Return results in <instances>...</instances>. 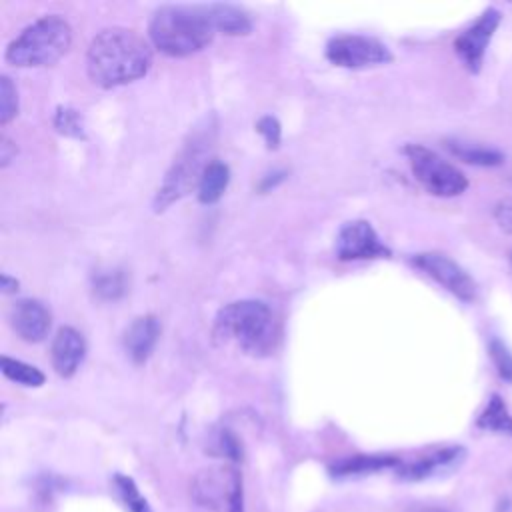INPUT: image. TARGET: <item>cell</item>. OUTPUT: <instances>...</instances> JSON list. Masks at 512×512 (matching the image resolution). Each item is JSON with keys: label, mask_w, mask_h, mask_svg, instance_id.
I'll return each mask as SVG.
<instances>
[{"label": "cell", "mask_w": 512, "mask_h": 512, "mask_svg": "<svg viewBox=\"0 0 512 512\" xmlns=\"http://www.w3.org/2000/svg\"><path fill=\"white\" fill-rule=\"evenodd\" d=\"M152 66L148 42L130 28L114 26L96 34L86 52V72L96 86L114 88L142 78Z\"/></svg>", "instance_id": "6da1fadb"}, {"label": "cell", "mask_w": 512, "mask_h": 512, "mask_svg": "<svg viewBox=\"0 0 512 512\" xmlns=\"http://www.w3.org/2000/svg\"><path fill=\"white\" fill-rule=\"evenodd\" d=\"M152 44L168 56H188L214 38V24L208 6H160L148 26Z\"/></svg>", "instance_id": "7a4b0ae2"}, {"label": "cell", "mask_w": 512, "mask_h": 512, "mask_svg": "<svg viewBox=\"0 0 512 512\" xmlns=\"http://www.w3.org/2000/svg\"><path fill=\"white\" fill-rule=\"evenodd\" d=\"M214 338L248 354L264 356L274 350L278 338L274 314L260 300L230 302L216 314Z\"/></svg>", "instance_id": "3957f363"}, {"label": "cell", "mask_w": 512, "mask_h": 512, "mask_svg": "<svg viewBox=\"0 0 512 512\" xmlns=\"http://www.w3.org/2000/svg\"><path fill=\"white\" fill-rule=\"evenodd\" d=\"M72 44L70 24L58 16H42L26 26L6 48V60L18 68H40L58 62Z\"/></svg>", "instance_id": "277c9868"}, {"label": "cell", "mask_w": 512, "mask_h": 512, "mask_svg": "<svg viewBox=\"0 0 512 512\" xmlns=\"http://www.w3.org/2000/svg\"><path fill=\"white\" fill-rule=\"evenodd\" d=\"M404 154L408 156L414 178L430 194L450 198L462 194L468 188V178L434 150L420 144H408Z\"/></svg>", "instance_id": "5b68a950"}, {"label": "cell", "mask_w": 512, "mask_h": 512, "mask_svg": "<svg viewBox=\"0 0 512 512\" xmlns=\"http://www.w3.org/2000/svg\"><path fill=\"white\" fill-rule=\"evenodd\" d=\"M202 150L200 144L194 140L192 144H186V148L182 150V154L178 156V160H174L172 168L166 172L156 198H154V210L160 212L166 206H170L174 200L182 198L184 194H188L192 190V186L200 182V176L206 168V164H202Z\"/></svg>", "instance_id": "8992f818"}, {"label": "cell", "mask_w": 512, "mask_h": 512, "mask_svg": "<svg viewBox=\"0 0 512 512\" xmlns=\"http://www.w3.org/2000/svg\"><path fill=\"white\" fill-rule=\"evenodd\" d=\"M326 58L340 68H368L390 62L392 54L386 44L376 38L344 34L328 42Z\"/></svg>", "instance_id": "52a82bcc"}, {"label": "cell", "mask_w": 512, "mask_h": 512, "mask_svg": "<svg viewBox=\"0 0 512 512\" xmlns=\"http://www.w3.org/2000/svg\"><path fill=\"white\" fill-rule=\"evenodd\" d=\"M412 264L426 276L436 280L450 294H454L458 300L472 302L476 298V282L450 256L442 252H420L412 258Z\"/></svg>", "instance_id": "ba28073f"}, {"label": "cell", "mask_w": 512, "mask_h": 512, "mask_svg": "<svg viewBox=\"0 0 512 512\" xmlns=\"http://www.w3.org/2000/svg\"><path fill=\"white\" fill-rule=\"evenodd\" d=\"M502 22V12L494 6L486 8L464 32H460L454 40V50L464 62V66L476 74L482 68L486 48Z\"/></svg>", "instance_id": "9c48e42d"}, {"label": "cell", "mask_w": 512, "mask_h": 512, "mask_svg": "<svg viewBox=\"0 0 512 512\" xmlns=\"http://www.w3.org/2000/svg\"><path fill=\"white\" fill-rule=\"evenodd\" d=\"M240 486H242V476L238 470L230 466H216V468L202 470L194 478L192 492L200 506H206L218 512H224L226 508L228 512L230 500Z\"/></svg>", "instance_id": "30bf717a"}, {"label": "cell", "mask_w": 512, "mask_h": 512, "mask_svg": "<svg viewBox=\"0 0 512 512\" xmlns=\"http://www.w3.org/2000/svg\"><path fill=\"white\" fill-rule=\"evenodd\" d=\"M336 254L340 260H366L390 256V250L380 242L370 222L352 220L346 222L338 232Z\"/></svg>", "instance_id": "8fae6325"}, {"label": "cell", "mask_w": 512, "mask_h": 512, "mask_svg": "<svg viewBox=\"0 0 512 512\" xmlns=\"http://www.w3.org/2000/svg\"><path fill=\"white\" fill-rule=\"evenodd\" d=\"M10 326L26 342H42L50 330L52 316L50 310L32 298H24L10 308Z\"/></svg>", "instance_id": "7c38bea8"}, {"label": "cell", "mask_w": 512, "mask_h": 512, "mask_svg": "<svg viewBox=\"0 0 512 512\" xmlns=\"http://www.w3.org/2000/svg\"><path fill=\"white\" fill-rule=\"evenodd\" d=\"M84 354H86V342L78 330L64 326L56 332L52 340L50 356H52V366L60 376L64 378L74 376L84 360Z\"/></svg>", "instance_id": "4fadbf2b"}, {"label": "cell", "mask_w": 512, "mask_h": 512, "mask_svg": "<svg viewBox=\"0 0 512 512\" xmlns=\"http://www.w3.org/2000/svg\"><path fill=\"white\" fill-rule=\"evenodd\" d=\"M158 336H160V322L156 316L146 314V316L134 318L122 338L124 350L130 356V360L134 364H144L150 358L158 342Z\"/></svg>", "instance_id": "5bb4252c"}, {"label": "cell", "mask_w": 512, "mask_h": 512, "mask_svg": "<svg viewBox=\"0 0 512 512\" xmlns=\"http://www.w3.org/2000/svg\"><path fill=\"white\" fill-rule=\"evenodd\" d=\"M462 458H464V448L448 446V448H440L432 454H426V456H422L414 462L400 464L398 474L406 480H422V478H428V476H432L440 470L456 466Z\"/></svg>", "instance_id": "9a60e30c"}, {"label": "cell", "mask_w": 512, "mask_h": 512, "mask_svg": "<svg viewBox=\"0 0 512 512\" xmlns=\"http://www.w3.org/2000/svg\"><path fill=\"white\" fill-rule=\"evenodd\" d=\"M212 24L218 32L228 34V36H244L252 30V20L250 16L232 4H210L208 6Z\"/></svg>", "instance_id": "2e32d148"}, {"label": "cell", "mask_w": 512, "mask_h": 512, "mask_svg": "<svg viewBox=\"0 0 512 512\" xmlns=\"http://www.w3.org/2000/svg\"><path fill=\"white\" fill-rule=\"evenodd\" d=\"M228 182H230V168L220 160H208L198 182V200L202 204H212L220 200Z\"/></svg>", "instance_id": "e0dca14e"}, {"label": "cell", "mask_w": 512, "mask_h": 512, "mask_svg": "<svg viewBox=\"0 0 512 512\" xmlns=\"http://www.w3.org/2000/svg\"><path fill=\"white\" fill-rule=\"evenodd\" d=\"M446 148L460 160L474 166H500L504 162V154L496 148L464 142V140H446Z\"/></svg>", "instance_id": "ac0fdd59"}, {"label": "cell", "mask_w": 512, "mask_h": 512, "mask_svg": "<svg viewBox=\"0 0 512 512\" xmlns=\"http://www.w3.org/2000/svg\"><path fill=\"white\" fill-rule=\"evenodd\" d=\"M476 426L480 430L512 436V414L508 412L506 402L500 394H492L480 416L476 418Z\"/></svg>", "instance_id": "d6986e66"}, {"label": "cell", "mask_w": 512, "mask_h": 512, "mask_svg": "<svg viewBox=\"0 0 512 512\" xmlns=\"http://www.w3.org/2000/svg\"><path fill=\"white\" fill-rule=\"evenodd\" d=\"M400 466V460L394 456L384 454H372V456H352L346 460H340L332 466V472L338 476H350V474H366V472H378L384 468Z\"/></svg>", "instance_id": "ffe728a7"}, {"label": "cell", "mask_w": 512, "mask_h": 512, "mask_svg": "<svg viewBox=\"0 0 512 512\" xmlns=\"http://www.w3.org/2000/svg\"><path fill=\"white\" fill-rule=\"evenodd\" d=\"M92 290L100 300H118L126 292V274L122 270H106L94 274Z\"/></svg>", "instance_id": "44dd1931"}, {"label": "cell", "mask_w": 512, "mask_h": 512, "mask_svg": "<svg viewBox=\"0 0 512 512\" xmlns=\"http://www.w3.org/2000/svg\"><path fill=\"white\" fill-rule=\"evenodd\" d=\"M2 372L6 378L22 384V386H42L44 384V374L32 366V364H26L22 360H16V358H10V356H2Z\"/></svg>", "instance_id": "7402d4cb"}, {"label": "cell", "mask_w": 512, "mask_h": 512, "mask_svg": "<svg viewBox=\"0 0 512 512\" xmlns=\"http://www.w3.org/2000/svg\"><path fill=\"white\" fill-rule=\"evenodd\" d=\"M114 484H116V490H118L122 502L126 504V508H128L130 512H152L150 506H148V502H146V498L140 494V490L136 488V484H134L132 478L118 474V476L114 478Z\"/></svg>", "instance_id": "603a6c76"}, {"label": "cell", "mask_w": 512, "mask_h": 512, "mask_svg": "<svg viewBox=\"0 0 512 512\" xmlns=\"http://www.w3.org/2000/svg\"><path fill=\"white\" fill-rule=\"evenodd\" d=\"M488 354H490V360H492L498 376L506 382H512V352H510V348L502 340L492 338L488 344Z\"/></svg>", "instance_id": "cb8c5ba5"}, {"label": "cell", "mask_w": 512, "mask_h": 512, "mask_svg": "<svg viewBox=\"0 0 512 512\" xmlns=\"http://www.w3.org/2000/svg\"><path fill=\"white\" fill-rule=\"evenodd\" d=\"M18 114V92L8 76L0 78V122L8 124Z\"/></svg>", "instance_id": "d4e9b609"}, {"label": "cell", "mask_w": 512, "mask_h": 512, "mask_svg": "<svg viewBox=\"0 0 512 512\" xmlns=\"http://www.w3.org/2000/svg\"><path fill=\"white\" fill-rule=\"evenodd\" d=\"M54 126L58 128V132L66 134V136H84V126H82V118L80 114L74 110V108H68V106H60L56 110V116H54Z\"/></svg>", "instance_id": "484cf974"}, {"label": "cell", "mask_w": 512, "mask_h": 512, "mask_svg": "<svg viewBox=\"0 0 512 512\" xmlns=\"http://www.w3.org/2000/svg\"><path fill=\"white\" fill-rule=\"evenodd\" d=\"M216 448L222 456L238 462L242 458V446H240V440L230 432V430H220L218 436H216Z\"/></svg>", "instance_id": "4316f807"}, {"label": "cell", "mask_w": 512, "mask_h": 512, "mask_svg": "<svg viewBox=\"0 0 512 512\" xmlns=\"http://www.w3.org/2000/svg\"><path fill=\"white\" fill-rule=\"evenodd\" d=\"M256 130L258 134L264 138L266 146L268 148H278L280 144V122L274 118V116H262L258 122H256Z\"/></svg>", "instance_id": "83f0119b"}, {"label": "cell", "mask_w": 512, "mask_h": 512, "mask_svg": "<svg viewBox=\"0 0 512 512\" xmlns=\"http://www.w3.org/2000/svg\"><path fill=\"white\" fill-rule=\"evenodd\" d=\"M492 216L500 230H504L506 234H512V198L498 200L492 210Z\"/></svg>", "instance_id": "f1b7e54d"}, {"label": "cell", "mask_w": 512, "mask_h": 512, "mask_svg": "<svg viewBox=\"0 0 512 512\" xmlns=\"http://www.w3.org/2000/svg\"><path fill=\"white\" fill-rule=\"evenodd\" d=\"M14 156H16V144H12L6 136H2V144H0V160H2V166H8Z\"/></svg>", "instance_id": "f546056e"}, {"label": "cell", "mask_w": 512, "mask_h": 512, "mask_svg": "<svg viewBox=\"0 0 512 512\" xmlns=\"http://www.w3.org/2000/svg\"><path fill=\"white\" fill-rule=\"evenodd\" d=\"M228 512H244V490H242V486L234 492Z\"/></svg>", "instance_id": "4dcf8cb0"}, {"label": "cell", "mask_w": 512, "mask_h": 512, "mask_svg": "<svg viewBox=\"0 0 512 512\" xmlns=\"http://www.w3.org/2000/svg\"><path fill=\"white\" fill-rule=\"evenodd\" d=\"M18 290V280L10 278L8 274H2V292H16Z\"/></svg>", "instance_id": "1f68e13d"}, {"label": "cell", "mask_w": 512, "mask_h": 512, "mask_svg": "<svg viewBox=\"0 0 512 512\" xmlns=\"http://www.w3.org/2000/svg\"><path fill=\"white\" fill-rule=\"evenodd\" d=\"M510 264H512V252H510Z\"/></svg>", "instance_id": "d6a6232c"}]
</instances>
